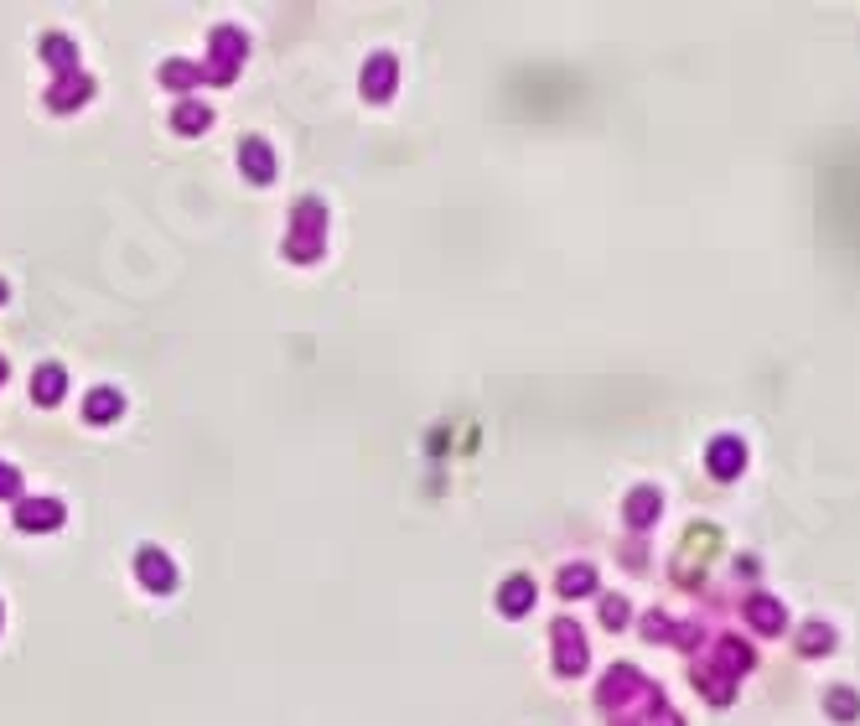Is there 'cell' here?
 Masks as SVG:
<instances>
[{"instance_id": "6da1fadb", "label": "cell", "mask_w": 860, "mask_h": 726, "mask_svg": "<svg viewBox=\"0 0 860 726\" xmlns=\"http://www.w3.org/2000/svg\"><path fill=\"white\" fill-rule=\"evenodd\" d=\"M710 468H716L720 478H736V468H741V447H736V441H716V452H710Z\"/></svg>"}, {"instance_id": "7a4b0ae2", "label": "cell", "mask_w": 860, "mask_h": 726, "mask_svg": "<svg viewBox=\"0 0 860 726\" xmlns=\"http://www.w3.org/2000/svg\"><path fill=\"white\" fill-rule=\"evenodd\" d=\"M58 395H63V374L42 369V374H37V400H58Z\"/></svg>"}, {"instance_id": "3957f363", "label": "cell", "mask_w": 860, "mask_h": 726, "mask_svg": "<svg viewBox=\"0 0 860 726\" xmlns=\"http://www.w3.org/2000/svg\"><path fill=\"white\" fill-rule=\"evenodd\" d=\"M529 607V581H509V613H524Z\"/></svg>"}, {"instance_id": "277c9868", "label": "cell", "mask_w": 860, "mask_h": 726, "mask_svg": "<svg viewBox=\"0 0 860 726\" xmlns=\"http://www.w3.org/2000/svg\"><path fill=\"white\" fill-rule=\"evenodd\" d=\"M829 706H840V716H855V695H840V700L829 695Z\"/></svg>"}]
</instances>
